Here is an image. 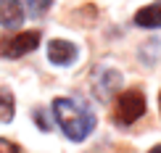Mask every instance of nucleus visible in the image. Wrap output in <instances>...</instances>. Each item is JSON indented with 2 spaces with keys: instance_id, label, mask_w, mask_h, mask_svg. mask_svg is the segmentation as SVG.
<instances>
[{
  "instance_id": "obj_9",
  "label": "nucleus",
  "mask_w": 161,
  "mask_h": 153,
  "mask_svg": "<svg viewBox=\"0 0 161 153\" xmlns=\"http://www.w3.org/2000/svg\"><path fill=\"white\" fill-rule=\"evenodd\" d=\"M24 3H26V8H29L32 16H45L56 0H24Z\"/></svg>"
},
{
  "instance_id": "obj_8",
  "label": "nucleus",
  "mask_w": 161,
  "mask_h": 153,
  "mask_svg": "<svg viewBox=\"0 0 161 153\" xmlns=\"http://www.w3.org/2000/svg\"><path fill=\"white\" fill-rule=\"evenodd\" d=\"M16 114V101L8 87H0V124H8Z\"/></svg>"
},
{
  "instance_id": "obj_3",
  "label": "nucleus",
  "mask_w": 161,
  "mask_h": 153,
  "mask_svg": "<svg viewBox=\"0 0 161 153\" xmlns=\"http://www.w3.org/2000/svg\"><path fill=\"white\" fill-rule=\"evenodd\" d=\"M40 32L37 29H29V32H16V35H5L0 40V56L13 61V58H21V56H29L32 50L40 48Z\"/></svg>"
},
{
  "instance_id": "obj_12",
  "label": "nucleus",
  "mask_w": 161,
  "mask_h": 153,
  "mask_svg": "<svg viewBox=\"0 0 161 153\" xmlns=\"http://www.w3.org/2000/svg\"><path fill=\"white\" fill-rule=\"evenodd\" d=\"M148 153H161V143H158V145H153V148H151Z\"/></svg>"
},
{
  "instance_id": "obj_5",
  "label": "nucleus",
  "mask_w": 161,
  "mask_h": 153,
  "mask_svg": "<svg viewBox=\"0 0 161 153\" xmlns=\"http://www.w3.org/2000/svg\"><path fill=\"white\" fill-rule=\"evenodd\" d=\"M24 19H26V11L21 0H0V26L16 29V26L24 24Z\"/></svg>"
},
{
  "instance_id": "obj_2",
  "label": "nucleus",
  "mask_w": 161,
  "mask_h": 153,
  "mask_svg": "<svg viewBox=\"0 0 161 153\" xmlns=\"http://www.w3.org/2000/svg\"><path fill=\"white\" fill-rule=\"evenodd\" d=\"M143 114H145V95H143V90L130 87V90H124L122 95H116V103H114V122H116L119 127L135 124L137 119H143Z\"/></svg>"
},
{
  "instance_id": "obj_10",
  "label": "nucleus",
  "mask_w": 161,
  "mask_h": 153,
  "mask_svg": "<svg viewBox=\"0 0 161 153\" xmlns=\"http://www.w3.org/2000/svg\"><path fill=\"white\" fill-rule=\"evenodd\" d=\"M32 116L37 119V127L42 129V132H48V129H50V122H48V116H45V111H42V108H37V111H32Z\"/></svg>"
},
{
  "instance_id": "obj_1",
  "label": "nucleus",
  "mask_w": 161,
  "mask_h": 153,
  "mask_svg": "<svg viewBox=\"0 0 161 153\" xmlns=\"http://www.w3.org/2000/svg\"><path fill=\"white\" fill-rule=\"evenodd\" d=\"M53 119L61 127V132L69 137L71 143H82L92 135L95 129V114H92L87 106L71 101V98H56L53 101Z\"/></svg>"
},
{
  "instance_id": "obj_11",
  "label": "nucleus",
  "mask_w": 161,
  "mask_h": 153,
  "mask_svg": "<svg viewBox=\"0 0 161 153\" xmlns=\"http://www.w3.org/2000/svg\"><path fill=\"white\" fill-rule=\"evenodd\" d=\"M0 153H21V148L8 137H0Z\"/></svg>"
},
{
  "instance_id": "obj_7",
  "label": "nucleus",
  "mask_w": 161,
  "mask_h": 153,
  "mask_svg": "<svg viewBox=\"0 0 161 153\" xmlns=\"http://www.w3.org/2000/svg\"><path fill=\"white\" fill-rule=\"evenodd\" d=\"M135 24L143 29H161V0H153L135 11Z\"/></svg>"
},
{
  "instance_id": "obj_4",
  "label": "nucleus",
  "mask_w": 161,
  "mask_h": 153,
  "mask_svg": "<svg viewBox=\"0 0 161 153\" xmlns=\"http://www.w3.org/2000/svg\"><path fill=\"white\" fill-rule=\"evenodd\" d=\"M77 58H79V48L74 42L61 40V37H56V40L48 42V61L53 66H71Z\"/></svg>"
},
{
  "instance_id": "obj_13",
  "label": "nucleus",
  "mask_w": 161,
  "mask_h": 153,
  "mask_svg": "<svg viewBox=\"0 0 161 153\" xmlns=\"http://www.w3.org/2000/svg\"><path fill=\"white\" fill-rule=\"evenodd\" d=\"M158 108H161V92H158Z\"/></svg>"
},
{
  "instance_id": "obj_6",
  "label": "nucleus",
  "mask_w": 161,
  "mask_h": 153,
  "mask_svg": "<svg viewBox=\"0 0 161 153\" xmlns=\"http://www.w3.org/2000/svg\"><path fill=\"white\" fill-rule=\"evenodd\" d=\"M119 85H122V74L116 69H100L95 74V92L103 101H108L114 92L119 90Z\"/></svg>"
}]
</instances>
